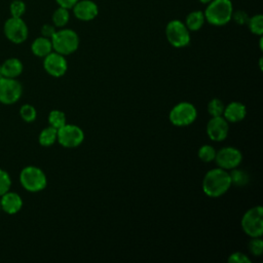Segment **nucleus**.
Segmentation results:
<instances>
[{"instance_id": "nucleus-1", "label": "nucleus", "mask_w": 263, "mask_h": 263, "mask_svg": "<svg viewBox=\"0 0 263 263\" xmlns=\"http://www.w3.org/2000/svg\"><path fill=\"white\" fill-rule=\"evenodd\" d=\"M229 173L221 167L210 170L202 180V191L210 197H219L226 193L231 186Z\"/></svg>"}, {"instance_id": "nucleus-2", "label": "nucleus", "mask_w": 263, "mask_h": 263, "mask_svg": "<svg viewBox=\"0 0 263 263\" xmlns=\"http://www.w3.org/2000/svg\"><path fill=\"white\" fill-rule=\"evenodd\" d=\"M233 5L231 0H212L203 11L205 22L213 26H224L231 21Z\"/></svg>"}, {"instance_id": "nucleus-3", "label": "nucleus", "mask_w": 263, "mask_h": 263, "mask_svg": "<svg viewBox=\"0 0 263 263\" xmlns=\"http://www.w3.org/2000/svg\"><path fill=\"white\" fill-rule=\"evenodd\" d=\"M52 49L63 55H68L77 50L79 46V37L71 29L57 30L50 38Z\"/></svg>"}, {"instance_id": "nucleus-4", "label": "nucleus", "mask_w": 263, "mask_h": 263, "mask_svg": "<svg viewBox=\"0 0 263 263\" xmlns=\"http://www.w3.org/2000/svg\"><path fill=\"white\" fill-rule=\"evenodd\" d=\"M20 182L22 186L29 192L42 191L47 185V178L44 172L35 165L24 167L20 174Z\"/></svg>"}, {"instance_id": "nucleus-5", "label": "nucleus", "mask_w": 263, "mask_h": 263, "mask_svg": "<svg viewBox=\"0 0 263 263\" xmlns=\"http://www.w3.org/2000/svg\"><path fill=\"white\" fill-rule=\"evenodd\" d=\"M241 229L250 237H260L263 234V209L261 205L248 210L241 218Z\"/></svg>"}, {"instance_id": "nucleus-6", "label": "nucleus", "mask_w": 263, "mask_h": 263, "mask_svg": "<svg viewBox=\"0 0 263 263\" xmlns=\"http://www.w3.org/2000/svg\"><path fill=\"white\" fill-rule=\"evenodd\" d=\"M165 36L174 47H185L190 43V31L180 20H172L165 27Z\"/></svg>"}, {"instance_id": "nucleus-7", "label": "nucleus", "mask_w": 263, "mask_h": 263, "mask_svg": "<svg viewBox=\"0 0 263 263\" xmlns=\"http://www.w3.org/2000/svg\"><path fill=\"white\" fill-rule=\"evenodd\" d=\"M197 111L194 105L189 102H181L173 107L168 114L170 121L176 126H187L194 122Z\"/></svg>"}, {"instance_id": "nucleus-8", "label": "nucleus", "mask_w": 263, "mask_h": 263, "mask_svg": "<svg viewBox=\"0 0 263 263\" xmlns=\"http://www.w3.org/2000/svg\"><path fill=\"white\" fill-rule=\"evenodd\" d=\"M5 37L12 43L21 44L27 40L29 29L22 17L10 16L3 27Z\"/></svg>"}, {"instance_id": "nucleus-9", "label": "nucleus", "mask_w": 263, "mask_h": 263, "mask_svg": "<svg viewBox=\"0 0 263 263\" xmlns=\"http://www.w3.org/2000/svg\"><path fill=\"white\" fill-rule=\"evenodd\" d=\"M23 93V86L16 78H0V103L11 105L16 103Z\"/></svg>"}, {"instance_id": "nucleus-10", "label": "nucleus", "mask_w": 263, "mask_h": 263, "mask_svg": "<svg viewBox=\"0 0 263 263\" xmlns=\"http://www.w3.org/2000/svg\"><path fill=\"white\" fill-rule=\"evenodd\" d=\"M84 140L83 130L74 124H65L58 129L57 141L65 148H75Z\"/></svg>"}, {"instance_id": "nucleus-11", "label": "nucleus", "mask_w": 263, "mask_h": 263, "mask_svg": "<svg viewBox=\"0 0 263 263\" xmlns=\"http://www.w3.org/2000/svg\"><path fill=\"white\" fill-rule=\"evenodd\" d=\"M214 160L219 167L227 171L237 167L242 160V155L235 147H224L216 152Z\"/></svg>"}, {"instance_id": "nucleus-12", "label": "nucleus", "mask_w": 263, "mask_h": 263, "mask_svg": "<svg viewBox=\"0 0 263 263\" xmlns=\"http://www.w3.org/2000/svg\"><path fill=\"white\" fill-rule=\"evenodd\" d=\"M44 70L52 77H62L68 69V63L65 59V55L51 51L46 57H44L43 61Z\"/></svg>"}, {"instance_id": "nucleus-13", "label": "nucleus", "mask_w": 263, "mask_h": 263, "mask_svg": "<svg viewBox=\"0 0 263 263\" xmlns=\"http://www.w3.org/2000/svg\"><path fill=\"white\" fill-rule=\"evenodd\" d=\"M228 121L222 116L212 117L206 124V134L212 141L221 142L228 136Z\"/></svg>"}, {"instance_id": "nucleus-14", "label": "nucleus", "mask_w": 263, "mask_h": 263, "mask_svg": "<svg viewBox=\"0 0 263 263\" xmlns=\"http://www.w3.org/2000/svg\"><path fill=\"white\" fill-rule=\"evenodd\" d=\"M72 9L75 17L83 22L92 21L99 14V7L92 0H78Z\"/></svg>"}, {"instance_id": "nucleus-15", "label": "nucleus", "mask_w": 263, "mask_h": 263, "mask_svg": "<svg viewBox=\"0 0 263 263\" xmlns=\"http://www.w3.org/2000/svg\"><path fill=\"white\" fill-rule=\"evenodd\" d=\"M1 210L8 215H14L23 208V199L18 193L13 191H7L0 196Z\"/></svg>"}, {"instance_id": "nucleus-16", "label": "nucleus", "mask_w": 263, "mask_h": 263, "mask_svg": "<svg viewBox=\"0 0 263 263\" xmlns=\"http://www.w3.org/2000/svg\"><path fill=\"white\" fill-rule=\"evenodd\" d=\"M223 115L228 122H238L246 117L247 108L240 102H231L224 107Z\"/></svg>"}, {"instance_id": "nucleus-17", "label": "nucleus", "mask_w": 263, "mask_h": 263, "mask_svg": "<svg viewBox=\"0 0 263 263\" xmlns=\"http://www.w3.org/2000/svg\"><path fill=\"white\" fill-rule=\"evenodd\" d=\"M0 68H1V73L3 77L16 78L22 74L24 66L18 59L9 58L0 65Z\"/></svg>"}, {"instance_id": "nucleus-18", "label": "nucleus", "mask_w": 263, "mask_h": 263, "mask_svg": "<svg viewBox=\"0 0 263 263\" xmlns=\"http://www.w3.org/2000/svg\"><path fill=\"white\" fill-rule=\"evenodd\" d=\"M31 50L36 57L44 58L53 50L51 40L43 36L37 37L31 44Z\"/></svg>"}, {"instance_id": "nucleus-19", "label": "nucleus", "mask_w": 263, "mask_h": 263, "mask_svg": "<svg viewBox=\"0 0 263 263\" xmlns=\"http://www.w3.org/2000/svg\"><path fill=\"white\" fill-rule=\"evenodd\" d=\"M205 23L203 11L193 10L187 14L185 18V26L189 31H198L202 28Z\"/></svg>"}, {"instance_id": "nucleus-20", "label": "nucleus", "mask_w": 263, "mask_h": 263, "mask_svg": "<svg viewBox=\"0 0 263 263\" xmlns=\"http://www.w3.org/2000/svg\"><path fill=\"white\" fill-rule=\"evenodd\" d=\"M57 136H58V129L49 125L41 130L38 137V142L41 146L48 147L55 143Z\"/></svg>"}, {"instance_id": "nucleus-21", "label": "nucleus", "mask_w": 263, "mask_h": 263, "mask_svg": "<svg viewBox=\"0 0 263 263\" xmlns=\"http://www.w3.org/2000/svg\"><path fill=\"white\" fill-rule=\"evenodd\" d=\"M52 24L55 28H64L69 20H70V12L69 9L59 6L52 13Z\"/></svg>"}, {"instance_id": "nucleus-22", "label": "nucleus", "mask_w": 263, "mask_h": 263, "mask_svg": "<svg viewBox=\"0 0 263 263\" xmlns=\"http://www.w3.org/2000/svg\"><path fill=\"white\" fill-rule=\"evenodd\" d=\"M230 176V180H231V184L235 185V186H245L249 183L250 181V176L249 174L240 168H232L231 172L229 173Z\"/></svg>"}, {"instance_id": "nucleus-23", "label": "nucleus", "mask_w": 263, "mask_h": 263, "mask_svg": "<svg viewBox=\"0 0 263 263\" xmlns=\"http://www.w3.org/2000/svg\"><path fill=\"white\" fill-rule=\"evenodd\" d=\"M48 123L50 126L59 129L67 123L66 115L61 110H51L48 114Z\"/></svg>"}, {"instance_id": "nucleus-24", "label": "nucleus", "mask_w": 263, "mask_h": 263, "mask_svg": "<svg viewBox=\"0 0 263 263\" xmlns=\"http://www.w3.org/2000/svg\"><path fill=\"white\" fill-rule=\"evenodd\" d=\"M247 25L253 34L262 36V34H263V16H262V14H255V15L249 17Z\"/></svg>"}, {"instance_id": "nucleus-25", "label": "nucleus", "mask_w": 263, "mask_h": 263, "mask_svg": "<svg viewBox=\"0 0 263 263\" xmlns=\"http://www.w3.org/2000/svg\"><path fill=\"white\" fill-rule=\"evenodd\" d=\"M224 104L221 100L214 98L208 104V112L212 117L215 116H222L224 111Z\"/></svg>"}, {"instance_id": "nucleus-26", "label": "nucleus", "mask_w": 263, "mask_h": 263, "mask_svg": "<svg viewBox=\"0 0 263 263\" xmlns=\"http://www.w3.org/2000/svg\"><path fill=\"white\" fill-rule=\"evenodd\" d=\"M198 158L203 162H211L215 159L216 150L211 145H202L197 152Z\"/></svg>"}, {"instance_id": "nucleus-27", "label": "nucleus", "mask_w": 263, "mask_h": 263, "mask_svg": "<svg viewBox=\"0 0 263 263\" xmlns=\"http://www.w3.org/2000/svg\"><path fill=\"white\" fill-rule=\"evenodd\" d=\"M20 115L24 121L32 122L37 117V111L34 106L30 104H25L20 109Z\"/></svg>"}, {"instance_id": "nucleus-28", "label": "nucleus", "mask_w": 263, "mask_h": 263, "mask_svg": "<svg viewBox=\"0 0 263 263\" xmlns=\"http://www.w3.org/2000/svg\"><path fill=\"white\" fill-rule=\"evenodd\" d=\"M26 11V4L22 0H13L9 5V12L11 16L22 17Z\"/></svg>"}, {"instance_id": "nucleus-29", "label": "nucleus", "mask_w": 263, "mask_h": 263, "mask_svg": "<svg viewBox=\"0 0 263 263\" xmlns=\"http://www.w3.org/2000/svg\"><path fill=\"white\" fill-rule=\"evenodd\" d=\"M11 188V178L9 174L0 168V196L9 191Z\"/></svg>"}, {"instance_id": "nucleus-30", "label": "nucleus", "mask_w": 263, "mask_h": 263, "mask_svg": "<svg viewBox=\"0 0 263 263\" xmlns=\"http://www.w3.org/2000/svg\"><path fill=\"white\" fill-rule=\"evenodd\" d=\"M249 251L254 256H261L263 252V240L260 237H252V239L249 242Z\"/></svg>"}, {"instance_id": "nucleus-31", "label": "nucleus", "mask_w": 263, "mask_h": 263, "mask_svg": "<svg viewBox=\"0 0 263 263\" xmlns=\"http://www.w3.org/2000/svg\"><path fill=\"white\" fill-rule=\"evenodd\" d=\"M229 263H251V259L241 252H234L228 257Z\"/></svg>"}, {"instance_id": "nucleus-32", "label": "nucleus", "mask_w": 263, "mask_h": 263, "mask_svg": "<svg viewBox=\"0 0 263 263\" xmlns=\"http://www.w3.org/2000/svg\"><path fill=\"white\" fill-rule=\"evenodd\" d=\"M249 15L246 11L243 10H233L232 12V16L231 20H233L237 25H247L248 21H249Z\"/></svg>"}, {"instance_id": "nucleus-33", "label": "nucleus", "mask_w": 263, "mask_h": 263, "mask_svg": "<svg viewBox=\"0 0 263 263\" xmlns=\"http://www.w3.org/2000/svg\"><path fill=\"white\" fill-rule=\"evenodd\" d=\"M55 31H57V28L53 24L52 25L51 24H44L41 27V36L50 39L53 36V34L55 33Z\"/></svg>"}, {"instance_id": "nucleus-34", "label": "nucleus", "mask_w": 263, "mask_h": 263, "mask_svg": "<svg viewBox=\"0 0 263 263\" xmlns=\"http://www.w3.org/2000/svg\"><path fill=\"white\" fill-rule=\"evenodd\" d=\"M78 0H55L59 6L67 8V9H72V7L76 4Z\"/></svg>"}, {"instance_id": "nucleus-35", "label": "nucleus", "mask_w": 263, "mask_h": 263, "mask_svg": "<svg viewBox=\"0 0 263 263\" xmlns=\"http://www.w3.org/2000/svg\"><path fill=\"white\" fill-rule=\"evenodd\" d=\"M201 4H204V5H206V4H209L212 0H198Z\"/></svg>"}, {"instance_id": "nucleus-36", "label": "nucleus", "mask_w": 263, "mask_h": 263, "mask_svg": "<svg viewBox=\"0 0 263 263\" xmlns=\"http://www.w3.org/2000/svg\"><path fill=\"white\" fill-rule=\"evenodd\" d=\"M3 76H2V73H1V68H0V78H2Z\"/></svg>"}, {"instance_id": "nucleus-37", "label": "nucleus", "mask_w": 263, "mask_h": 263, "mask_svg": "<svg viewBox=\"0 0 263 263\" xmlns=\"http://www.w3.org/2000/svg\"><path fill=\"white\" fill-rule=\"evenodd\" d=\"M2 210H1V202H0V212H1Z\"/></svg>"}]
</instances>
